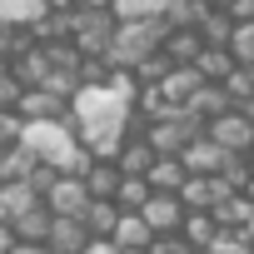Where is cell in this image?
I'll return each instance as SVG.
<instances>
[{
  "mask_svg": "<svg viewBox=\"0 0 254 254\" xmlns=\"http://www.w3.org/2000/svg\"><path fill=\"white\" fill-rule=\"evenodd\" d=\"M244 160H249V175H254V150H249V155H244Z\"/></svg>",
  "mask_w": 254,
  "mask_h": 254,
  "instance_id": "ab89813d",
  "label": "cell"
},
{
  "mask_svg": "<svg viewBox=\"0 0 254 254\" xmlns=\"http://www.w3.org/2000/svg\"><path fill=\"white\" fill-rule=\"evenodd\" d=\"M175 5V0H115V15L120 20H165V10Z\"/></svg>",
  "mask_w": 254,
  "mask_h": 254,
  "instance_id": "484cf974",
  "label": "cell"
},
{
  "mask_svg": "<svg viewBox=\"0 0 254 254\" xmlns=\"http://www.w3.org/2000/svg\"><path fill=\"white\" fill-rule=\"evenodd\" d=\"M209 254H254V244H249V239H244V234H219V239H214V249H209Z\"/></svg>",
  "mask_w": 254,
  "mask_h": 254,
  "instance_id": "4dcf8cb0",
  "label": "cell"
},
{
  "mask_svg": "<svg viewBox=\"0 0 254 254\" xmlns=\"http://www.w3.org/2000/svg\"><path fill=\"white\" fill-rule=\"evenodd\" d=\"M150 254H194V249L175 234V239H155V244H150Z\"/></svg>",
  "mask_w": 254,
  "mask_h": 254,
  "instance_id": "1f68e13d",
  "label": "cell"
},
{
  "mask_svg": "<svg viewBox=\"0 0 254 254\" xmlns=\"http://www.w3.org/2000/svg\"><path fill=\"white\" fill-rule=\"evenodd\" d=\"M140 219L150 224L155 239H175L185 229V204H180V194H150V204L140 209Z\"/></svg>",
  "mask_w": 254,
  "mask_h": 254,
  "instance_id": "8992f818",
  "label": "cell"
},
{
  "mask_svg": "<svg viewBox=\"0 0 254 254\" xmlns=\"http://www.w3.org/2000/svg\"><path fill=\"white\" fill-rule=\"evenodd\" d=\"M35 204H40V194H35L25 180H20V185H0V224H5V229H10L20 214H30Z\"/></svg>",
  "mask_w": 254,
  "mask_h": 254,
  "instance_id": "5bb4252c",
  "label": "cell"
},
{
  "mask_svg": "<svg viewBox=\"0 0 254 254\" xmlns=\"http://www.w3.org/2000/svg\"><path fill=\"white\" fill-rule=\"evenodd\" d=\"M219 180H224V185L239 194V190L249 185V160H224V165H219Z\"/></svg>",
  "mask_w": 254,
  "mask_h": 254,
  "instance_id": "f546056e",
  "label": "cell"
},
{
  "mask_svg": "<svg viewBox=\"0 0 254 254\" xmlns=\"http://www.w3.org/2000/svg\"><path fill=\"white\" fill-rule=\"evenodd\" d=\"M110 244H115L120 254H150V244H155V234H150V224H145L140 214H120V224H115V234H110Z\"/></svg>",
  "mask_w": 254,
  "mask_h": 254,
  "instance_id": "7c38bea8",
  "label": "cell"
},
{
  "mask_svg": "<svg viewBox=\"0 0 254 254\" xmlns=\"http://www.w3.org/2000/svg\"><path fill=\"white\" fill-rule=\"evenodd\" d=\"M120 170L115 165H105V160H95L90 170H85V190H90V199H115V190H120Z\"/></svg>",
  "mask_w": 254,
  "mask_h": 254,
  "instance_id": "7402d4cb",
  "label": "cell"
},
{
  "mask_svg": "<svg viewBox=\"0 0 254 254\" xmlns=\"http://www.w3.org/2000/svg\"><path fill=\"white\" fill-rule=\"evenodd\" d=\"M185 180H190V175H185V165H180V160H155V170L145 175V185H150L155 194H180V190H185Z\"/></svg>",
  "mask_w": 254,
  "mask_h": 254,
  "instance_id": "ffe728a7",
  "label": "cell"
},
{
  "mask_svg": "<svg viewBox=\"0 0 254 254\" xmlns=\"http://www.w3.org/2000/svg\"><path fill=\"white\" fill-rule=\"evenodd\" d=\"M115 30H120V15L115 10H75V55L80 60H105L115 50Z\"/></svg>",
  "mask_w": 254,
  "mask_h": 254,
  "instance_id": "7a4b0ae2",
  "label": "cell"
},
{
  "mask_svg": "<svg viewBox=\"0 0 254 254\" xmlns=\"http://www.w3.org/2000/svg\"><path fill=\"white\" fill-rule=\"evenodd\" d=\"M219 234H224V229L214 224V214H185V229H180V239H185L194 254H209Z\"/></svg>",
  "mask_w": 254,
  "mask_h": 254,
  "instance_id": "2e32d148",
  "label": "cell"
},
{
  "mask_svg": "<svg viewBox=\"0 0 254 254\" xmlns=\"http://www.w3.org/2000/svg\"><path fill=\"white\" fill-rule=\"evenodd\" d=\"M85 254H120V249H115L110 239H90V244H85Z\"/></svg>",
  "mask_w": 254,
  "mask_h": 254,
  "instance_id": "836d02e7",
  "label": "cell"
},
{
  "mask_svg": "<svg viewBox=\"0 0 254 254\" xmlns=\"http://www.w3.org/2000/svg\"><path fill=\"white\" fill-rule=\"evenodd\" d=\"M10 254H50V249H30V244H15Z\"/></svg>",
  "mask_w": 254,
  "mask_h": 254,
  "instance_id": "8d00e7d4",
  "label": "cell"
},
{
  "mask_svg": "<svg viewBox=\"0 0 254 254\" xmlns=\"http://www.w3.org/2000/svg\"><path fill=\"white\" fill-rule=\"evenodd\" d=\"M244 239H249V244H254V224H249V229H244Z\"/></svg>",
  "mask_w": 254,
  "mask_h": 254,
  "instance_id": "60d3db41",
  "label": "cell"
},
{
  "mask_svg": "<svg viewBox=\"0 0 254 254\" xmlns=\"http://www.w3.org/2000/svg\"><path fill=\"white\" fill-rule=\"evenodd\" d=\"M234 105H229V95H224V85H199L194 95H190V105H185V115H194L199 125H209V120H219V115H229Z\"/></svg>",
  "mask_w": 254,
  "mask_h": 254,
  "instance_id": "4fadbf2b",
  "label": "cell"
},
{
  "mask_svg": "<svg viewBox=\"0 0 254 254\" xmlns=\"http://www.w3.org/2000/svg\"><path fill=\"white\" fill-rule=\"evenodd\" d=\"M224 95H229V105H234V110H244V105L254 100V70H249V65H239V70L224 80Z\"/></svg>",
  "mask_w": 254,
  "mask_h": 254,
  "instance_id": "4316f807",
  "label": "cell"
},
{
  "mask_svg": "<svg viewBox=\"0 0 254 254\" xmlns=\"http://www.w3.org/2000/svg\"><path fill=\"white\" fill-rule=\"evenodd\" d=\"M239 194H244V199H249V204H254V175H249V185H244V190H239Z\"/></svg>",
  "mask_w": 254,
  "mask_h": 254,
  "instance_id": "74e56055",
  "label": "cell"
},
{
  "mask_svg": "<svg viewBox=\"0 0 254 254\" xmlns=\"http://www.w3.org/2000/svg\"><path fill=\"white\" fill-rule=\"evenodd\" d=\"M229 35H234V20L224 10H204L199 15V40L204 50H229Z\"/></svg>",
  "mask_w": 254,
  "mask_h": 254,
  "instance_id": "ac0fdd59",
  "label": "cell"
},
{
  "mask_svg": "<svg viewBox=\"0 0 254 254\" xmlns=\"http://www.w3.org/2000/svg\"><path fill=\"white\" fill-rule=\"evenodd\" d=\"M65 110H70V100H60V95H50V90H25V95H20V105H15V115H20L25 125L65 120Z\"/></svg>",
  "mask_w": 254,
  "mask_h": 254,
  "instance_id": "52a82bcc",
  "label": "cell"
},
{
  "mask_svg": "<svg viewBox=\"0 0 254 254\" xmlns=\"http://www.w3.org/2000/svg\"><path fill=\"white\" fill-rule=\"evenodd\" d=\"M0 254H5V249H0Z\"/></svg>",
  "mask_w": 254,
  "mask_h": 254,
  "instance_id": "b9f144b4",
  "label": "cell"
},
{
  "mask_svg": "<svg viewBox=\"0 0 254 254\" xmlns=\"http://www.w3.org/2000/svg\"><path fill=\"white\" fill-rule=\"evenodd\" d=\"M204 135V125L194 120V115H170V120H160V125H145V145L160 155V160H180V150L190 145V140H199Z\"/></svg>",
  "mask_w": 254,
  "mask_h": 254,
  "instance_id": "3957f363",
  "label": "cell"
},
{
  "mask_svg": "<svg viewBox=\"0 0 254 254\" xmlns=\"http://www.w3.org/2000/svg\"><path fill=\"white\" fill-rule=\"evenodd\" d=\"M40 15H45V0H0V25H10V30L35 25Z\"/></svg>",
  "mask_w": 254,
  "mask_h": 254,
  "instance_id": "cb8c5ba5",
  "label": "cell"
},
{
  "mask_svg": "<svg viewBox=\"0 0 254 254\" xmlns=\"http://www.w3.org/2000/svg\"><path fill=\"white\" fill-rule=\"evenodd\" d=\"M199 50H204L199 30H170V35H165V55H170L175 65H194V60H199Z\"/></svg>",
  "mask_w": 254,
  "mask_h": 254,
  "instance_id": "44dd1931",
  "label": "cell"
},
{
  "mask_svg": "<svg viewBox=\"0 0 254 254\" xmlns=\"http://www.w3.org/2000/svg\"><path fill=\"white\" fill-rule=\"evenodd\" d=\"M229 55H234V65H254V25H234Z\"/></svg>",
  "mask_w": 254,
  "mask_h": 254,
  "instance_id": "83f0119b",
  "label": "cell"
},
{
  "mask_svg": "<svg viewBox=\"0 0 254 254\" xmlns=\"http://www.w3.org/2000/svg\"><path fill=\"white\" fill-rule=\"evenodd\" d=\"M204 140H209L224 160H244V155L254 150V125H249L244 110H229V115H219V120L204 125Z\"/></svg>",
  "mask_w": 254,
  "mask_h": 254,
  "instance_id": "277c9868",
  "label": "cell"
},
{
  "mask_svg": "<svg viewBox=\"0 0 254 254\" xmlns=\"http://www.w3.org/2000/svg\"><path fill=\"white\" fill-rule=\"evenodd\" d=\"M55 219H85V209H90V190H85V180H75V175H60L50 190H45V199H40Z\"/></svg>",
  "mask_w": 254,
  "mask_h": 254,
  "instance_id": "5b68a950",
  "label": "cell"
},
{
  "mask_svg": "<svg viewBox=\"0 0 254 254\" xmlns=\"http://www.w3.org/2000/svg\"><path fill=\"white\" fill-rule=\"evenodd\" d=\"M85 244H90V229H85V219H55V229H50V254H85Z\"/></svg>",
  "mask_w": 254,
  "mask_h": 254,
  "instance_id": "9a60e30c",
  "label": "cell"
},
{
  "mask_svg": "<svg viewBox=\"0 0 254 254\" xmlns=\"http://www.w3.org/2000/svg\"><path fill=\"white\" fill-rule=\"evenodd\" d=\"M50 229H55V214H50L45 204H35L30 214H20V219L10 224L15 244H30V249H45V244H50Z\"/></svg>",
  "mask_w": 254,
  "mask_h": 254,
  "instance_id": "8fae6325",
  "label": "cell"
},
{
  "mask_svg": "<svg viewBox=\"0 0 254 254\" xmlns=\"http://www.w3.org/2000/svg\"><path fill=\"white\" fill-rule=\"evenodd\" d=\"M115 224H120L115 199H90V209H85V229H90V239H110Z\"/></svg>",
  "mask_w": 254,
  "mask_h": 254,
  "instance_id": "603a6c76",
  "label": "cell"
},
{
  "mask_svg": "<svg viewBox=\"0 0 254 254\" xmlns=\"http://www.w3.org/2000/svg\"><path fill=\"white\" fill-rule=\"evenodd\" d=\"M244 115H249V125H254V100H249V105H244Z\"/></svg>",
  "mask_w": 254,
  "mask_h": 254,
  "instance_id": "f35d334b",
  "label": "cell"
},
{
  "mask_svg": "<svg viewBox=\"0 0 254 254\" xmlns=\"http://www.w3.org/2000/svg\"><path fill=\"white\" fill-rule=\"evenodd\" d=\"M20 135H25V120L15 110H0V150H15Z\"/></svg>",
  "mask_w": 254,
  "mask_h": 254,
  "instance_id": "f1b7e54d",
  "label": "cell"
},
{
  "mask_svg": "<svg viewBox=\"0 0 254 254\" xmlns=\"http://www.w3.org/2000/svg\"><path fill=\"white\" fill-rule=\"evenodd\" d=\"M249 70H254V65H249Z\"/></svg>",
  "mask_w": 254,
  "mask_h": 254,
  "instance_id": "7bdbcfd3",
  "label": "cell"
},
{
  "mask_svg": "<svg viewBox=\"0 0 254 254\" xmlns=\"http://www.w3.org/2000/svg\"><path fill=\"white\" fill-rule=\"evenodd\" d=\"M150 194H155V190H150L145 180H120V190H115V209H120V214H140V209L150 204Z\"/></svg>",
  "mask_w": 254,
  "mask_h": 254,
  "instance_id": "d4e9b609",
  "label": "cell"
},
{
  "mask_svg": "<svg viewBox=\"0 0 254 254\" xmlns=\"http://www.w3.org/2000/svg\"><path fill=\"white\" fill-rule=\"evenodd\" d=\"M229 20H234V25H254V0H234V5H229Z\"/></svg>",
  "mask_w": 254,
  "mask_h": 254,
  "instance_id": "d6a6232c",
  "label": "cell"
},
{
  "mask_svg": "<svg viewBox=\"0 0 254 254\" xmlns=\"http://www.w3.org/2000/svg\"><path fill=\"white\" fill-rule=\"evenodd\" d=\"M229 5L234 0H199V10H224V15H229Z\"/></svg>",
  "mask_w": 254,
  "mask_h": 254,
  "instance_id": "d590c367",
  "label": "cell"
},
{
  "mask_svg": "<svg viewBox=\"0 0 254 254\" xmlns=\"http://www.w3.org/2000/svg\"><path fill=\"white\" fill-rule=\"evenodd\" d=\"M180 165H185V175L190 180H209V175H219V165H224V155L199 135V140H190L185 150H180Z\"/></svg>",
  "mask_w": 254,
  "mask_h": 254,
  "instance_id": "30bf717a",
  "label": "cell"
},
{
  "mask_svg": "<svg viewBox=\"0 0 254 254\" xmlns=\"http://www.w3.org/2000/svg\"><path fill=\"white\" fill-rule=\"evenodd\" d=\"M155 160H160V155L145 145V130H135L130 140L120 145V155H115V170H120L125 180H145V175L155 170Z\"/></svg>",
  "mask_w": 254,
  "mask_h": 254,
  "instance_id": "ba28073f",
  "label": "cell"
},
{
  "mask_svg": "<svg viewBox=\"0 0 254 254\" xmlns=\"http://www.w3.org/2000/svg\"><path fill=\"white\" fill-rule=\"evenodd\" d=\"M199 85H204V80H199L190 65H175V70H170V80H165L160 90H165V100H170L175 110H185V105H190V95H194Z\"/></svg>",
  "mask_w": 254,
  "mask_h": 254,
  "instance_id": "d6986e66",
  "label": "cell"
},
{
  "mask_svg": "<svg viewBox=\"0 0 254 254\" xmlns=\"http://www.w3.org/2000/svg\"><path fill=\"white\" fill-rule=\"evenodd\" d=\"M10 75H15V85H20V90H45V85H50V60H45V45L20 50V55L10 60Z\"/></svg>",
  "mask_w": 254,
  "mask_h": 254,
  "instance_id": "9c48e42d",
  "label": "cell"
},
{
  "mask_svg": "<svg viewBox=\"0 0 254 254\" xmlns=\"http://www.w3.org/2000/svg\"><path fill=\"white\" fill-rule=\"evenodd\" d=\"M190 70H194L204 85H224L239 65H234V55H229V50H199V60H194Z\"/></svg>",
  "mask_w": 254,
  "mask_h": 254,
  "instance_id": "e0dca14e",
  "label": "cell"
},
{
  "mask_svg": "<svg viewBox=\"0 0 254 254\" xmlns=\"http://www.w3.org/2000/svg\"><path fill=\"white\" fill-rule=\"evenodd\" d=\"M75 10H115V0H75Z\"/></svg>",
  "mask_w": 254,
  "mask_h": 254,
  "instance_id": "e575fe53",
  "label": "cell"
},
{
  "mask_svg": "<svg viewBox=\"0 0 254 254\" xmlns=\"http://www.w3.org/2000/svg\"><path fill=\"white\" fill-rule=\"evenodd\" d=\"M165 35H170V25L165 20H120V30H115V50L105 55V65L110 70H140L150 55H160L165 50Z\"/></svg>",
  "mask_w": 254,
  "mask_h": 254,
  "instance_id": "6da1fadb",
  "label": "cell"
}]
</instances>
